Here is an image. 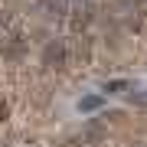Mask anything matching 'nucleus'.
<instances>
[{"label": "nucleus", "mask_w": 147, "mask_h": 147, "mask_svg": "<svg viewBox=\"0 0 147 147\" xmlns=\"http://www.w3.org/2000/svg\"><path fill=\"white\" fill-rule=\"evenodd\" d=\"M42 59H46V65H62L65 62V46L62 42H49L46 53H42Z\"/></svg>", "instance_id": "f257e3e1"}, {"label": "nucleus", "mask_w": 147, "mask_h": 147, "mask_svg": "<svg viewBox=\"0 0 147 147\" xmlns=\"http://www.w3.org/2000/svg\"><path fill=\"white\" fill-rule=\"evenodd\" d=\"M105 88H111V92H121V88H127V82H111V85H105Z\"/></svg>", "instance_id": "7ed1b4c3"}, {"label": "nucleus", "mask_w": 147, "mask_h": 147, "mask_svg": "<svg viewBox=\"0 0 147 147\" xmlns=\"http://www.w3.org/2000/svg\"><path fill=\"white\" fill-rule=\"evenodd\" d=\"M101 105H105V98H101V95H85V98L79 101V111H98Z\"/></svg>", "instance_id": "f03ea898"}]
</instances>
